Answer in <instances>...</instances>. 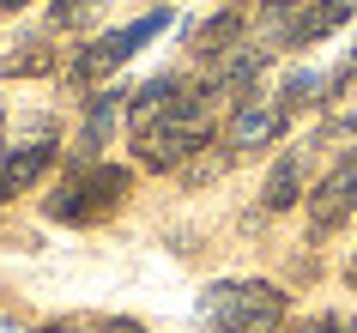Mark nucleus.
Instances as JSON below:
<instances>
[{
	"instance_id": "aec40b11",
	"label": "nucleus",
	"mask_w": 357,
	"mask_h": 333,
	"mask_svg": "<svg viewBox=\"0 0 357 333\" xmlns=\"http://www.w3.org/2000/svg\"><path fill=\"white\" fill-rule=\"evenodd\" d=\"M0 333H19V327H6V321H0Z\"/></svg>"
},
{
	"instance_id": "6ab92c4d",
	"label": "nucleus",
	"mask_w": 357,
	"mask_h": 333,
	"mask_svg": "<svg viewBox=\"0 0 357 333\" xmlns=\"http://www.w3.org/2000/svg\"><path fill=\"white\" fill-rule=\"evenodd\" d=\"M19 6H31V0H0V13H19Z\"/></svg>"
},
{
	"instance_id": "9b49d317",
	"label": "nucleus",
	"mask_w": 357,
	"mask_h": 333,
	"mask_svg": "<svg viewBox=\"0 0 357 333\" xmlns=\"http://www.w3.org/2000/svg\"><path fill=\"white\" fill-rule=\"evenodd\" d=\"M303 200V151H279V164L266 170L261 188V212H291Z\"/></svg>"
},
{
	"instance_id": "9d476101",
	"label": "nucleus",
	"mask_w": 357,
	"mask_h": 333,
	"mask_svg": "<svg viewBox=\"0 0 357 333\" xmlns=\"http://www.w3.org/2000/svg\"><path fill=\"white\" fill-rule=\"evenodd\" d=\"M236 43H248V13H236V6H225L218 19H206L200 31H194V55L206 61V67H218V61L236 49Z\"/></svg>"
},
{
	"instance_id": "39448f33",
	"label": "nucleus",
	"mask_w": 357,
	"mask_h": 333,
	"mask_svg": "<svg viewBox=\"0 0 357 333\" xmlns=\"http://www.w3.org/2000/svg\"><path fill=\"white\" fill-rule=\"evenodd\" d=\"M351 212H357V151H345V158L321 176V188L309 194V230L327 237V230H339Z\"/></svg>"
},
{
	"instance_id": "f3484780",
	"label": "nucleus",
	"mask_w": 357,
	"mask_h": 333,
	"mask_svg": "<svg viewBox=\"0 0 357 333\" xmlns=\"http://www.w3.org/2000/svg\"><path fill=\"white\" fill-rule=\"evenodd\" d=\"M97 6H103V0H55L49 19H55V24H79V19H91Z\"/></svg>"
},
{
	"instance_id": "2eb2a0df",
	"label": "nucleus",
	"mask_w": 357,
	"mask_h": 333,
	"mask_svg": "<svg viewBox=\"0 0 357 333\" xmlns=\"http://www.w3.org/2000/svg\"><path fill=\"white\" fill-rule=\"evenodd\" d=\"M230 158H236V151H212V146H200V151L188 158V164H182V182H188V188H206L212 176H225V164H230Z\"/></svg>"
},
{
	"instance_id": "6e6552de",
	"label": "nucleus",
	"mask_w": 357,
	"mask_h": 333,
	"mask_svg": "<svg viewBox=\"0 0 357 333\" xmlns=\"http://www.w3.org/2000/svg\"><path fill=\"white\" fill-rule=\"evenodd\" d=\"M128 103L133 91L128 85H103V91L85 103V133H79V151H73V164H85V158H97V151L109 146V133L128 121Z\"/></svg>"
},
{
	"instance_id": "20e7f679",
	"label": "nucleus",
	"mask_w": 357,
	"mask_h": 333,
	"mask_svg": "<svg viewBox=\"0 0 357 333\" xmlns=\"http://www.w3.org/2000/svg\"><path fill=\"white\" fill-rule=\"evenodd\" d=\"M169 24V6H151L146 19H133V24H121V31H109V37H97L85 55H73L67 61V79L73 85H97V79H115L121 73V61L133 55V49H146L158 31Z\"/></svg>"
},
{
	"instance_id": "423d86ee",
	"label": "nucleus",
	"mask_w": 357,
	"mask_h": 333,
	"mask_svg": "<svg viewBox=\"0 0 357 333\" xmlns=\"http://www.w3.org/2000/svg\"><path fill=\"white\" fill-rule=\"evenodd\" d=\"M357 13V0H284V49H309Z\"/></svg>"
},
{
	"instance_id": "f03ea898",
	"label": "nucleus",
	"mask_w": 357,
	"mask_h": 333,
	"mask_svg": "<svg viewBox=\"0 0 357 333\" xmlns=\"http://www.w3.org/2000/svg\"><path fill=\"white\" fill-rule=\"evenodd\" d=\"M291 297L273 279H218L200 291V321L212 333H284Z\"/></svg>"
},
{
	"instance_id": "ddd939ff",
	"label": "nucleus",
	"mask_w": 357,
	"mask_h": 333,
	"mask_svg": "<svg viewBox=\"0 0 357 333\" xmlns=\"http://www.w3.org/2000/svg\"><path fill=\"white\" fill-rule=\"evenodd\" d=\"M279 103H284V115L309 110V103H333V79L327 73H291L284 91H279Z\"/></svg>"
},
{
	"instance_id": "dca6fc26",
	"label": "nucleus",
	"mask_w": 357,
	"mask_h": 333,
	"mask_svg": "<svg viewBox=\"0 0 357 333\" xmlns=\"http://www.w3.org/2000/svg\"><path fill=\"white\" fill-rule=\"evenodd\" d=\"M284 333H357V315H315V321H297Z\"/></svg>"
},
{
	"instance_id": "a211bd4d",
	"label": "nucleus",
	"mask_w": 357,
	"mask_h": 333,
	"mask_svg": "<svg viewBox=\"0 0 357 333\" xmlns=\"http://www.w3.org/2000/svg\"><path fill=\"white\" fill-rule=\"evenodd\" d=\"M345 285H351V291H357V255L345 260Z\"/></svg>"
},
{
	"instance_id": "f257e3e1",
	"label": "nucleus",
	"mask_w": 357,
	"mask_h": 333,
	"mask_svg": "<svg viewBox=\"0 0 357 333\" xmlns=\"http://www.w3.org/2000/svg\"><path fill=\"white\" fill-rule=\"evenodd\" d=\"M212 79H182L176 97H164L151 115H133L128 133H133V151L146 170H182L200 146H212Z\"/></svg>"
},
{
	"instance_id": "f8f14e48",
	"label": "nucleus",
	"mask_w": 357,
	"mask_h": 333,
	"mask_svg": "<svg viewBox=\"0 0 357 333\" xmlns=\"http://www.w3.org/2000/svg\"><path fill=\"white\" fill-rule=\"evenodd\" d=\"M61 61H55V49L43 37H31V43H19V49H6L0 55V79H43V73H55Z\"/></svg>"
},
{
	"instance_id": "1a4fd4ad",
	"label": "nucleus",
	"mask_w": 357,
	"mask_h": 333,
	"mask_svg": "<svg viewBox=\"0 0 357 333\" xmlns=\"http://www.w3.org/2000/svg\"><path fill=\"white\" fill-rule=\"evenodd\" d=\"M49 164H55V140H24V146H13L0 158V200H19Z\"/></svg>"
},
{
	"instance_id": "0eeeda50",
	"label": "nucleus",
	"mask_w": 357,
	"mask_h": 333,
	"mask_svg": "<svg viewBox=\"0 0 357 333\" xmlns=\"http://www.w3.org/2000/svg\"><path fill=\"white\" fill-rule=\"evenodd\" d=\"M284 121H291V115H284L279 97H273V103H266V97H248V103L230 110L225 146H230V151H261V146H273V140L284 133Z\"/></svg>"
},
{
	"instance_id": "4468645a",
	"label": "nucleus",
	"mask_w": 357,
	"mask_h": 333,
	"mask_svg": "<svg viewBox=\"0 0 357 333\" xmlns=\"http://www.w3.org/2000/svg\"><path fill=\"white\" fill-rule=\"evenodd\" d=\"M37 333H146L128 315H61V321H43Z\"/></svg>"
},
{
	"instance_id": "7ed1b4c3",
	"label": "nucleus",
	"mask_w": 357,
	"mask_h": 333,
	"mask_svg": "<svg viewBox=\"0 0 357 333\" xmlns=\"http://www.w3.org/2000/svg\"><path fill=\"white\" fill-rule=\"evenodd\" d=\"M128 194H133V170L85 158V164H73L55 188H49L43 212H49L55 224H103L109 212L128 206Z\"/></svg>"
}]
</instances>
